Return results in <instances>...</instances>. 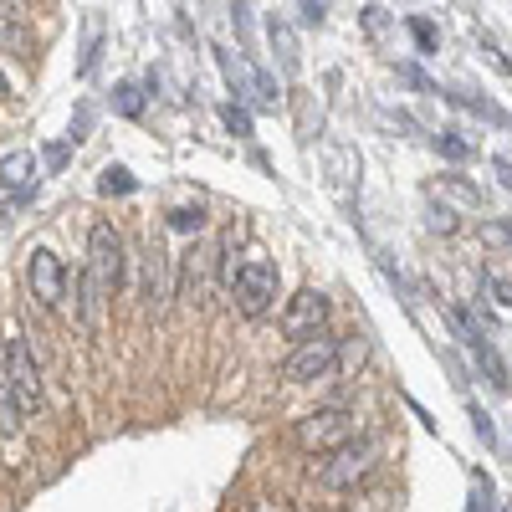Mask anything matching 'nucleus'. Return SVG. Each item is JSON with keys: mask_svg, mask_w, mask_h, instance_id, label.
Wrapping results in <instances>:
<instances>
[{"mask_svg": "<svg viewBox=\"0 0 512 512\" xmlns=\"http://www.w3.org/2000/svg\"><path fill=\"white\" fill-rule=\"evenodd\" d=\"M118 287H123V236L108 221H98L93 236H88V277L77 282V292H82V323L93 328L98 308L108 303Z\"/></svg>", "mask_w": 512, "mask_h": 512, "instance_id": "obj_1", "label": "nucleus"}, {"mask_svg": "<svg viewBox=\"0 0 512 512\" xmlns=\"http://www.w3.org/2000/svg\"><path fill=\"white\" fill-rule=\"evenodd\" d=\"M359 431V415L349 405H323L313 415H303L292 425V446L308 451V456H333L338 446H349Z\"/></svg>", "mask_w": 512, "mask_h": 512, "instance_id": "obj_2", "label": "nucleus"}, {"mask_svg": "<svg viewBox=\"0 0 512 512\" xmlns=\"http://www.w3.org/2000/svg\"><path fill=\"white\" fill-rule=\"evenodd\" d=\"M374 461H379V446L374 441H349V446H338L333 456H323L313 466V482H323L333 492H349L364 477H374Z\"/></svg>", "mask_w": 512, "mask_h": 512, "instance_id": "obj_3", "label": "nucleus"}, {"mask_svg": "<svg viewBox=\"0 0 512 512\" xmlns=\"http://www.w3.org/2000/svg\"><path fill=\"white\" fill-rule=\"evenodd\" d=\"M277 292H282V272L277 262H267V256H251V262L241 267L236 287H231V303L241 318H262L272 303H277Z\"/></svg>", "mask_w": 512, "mask_h": 512, "instance_id": "obj_4", "label": "nucleus"}, {"mask_svg": "<svg viewBox=\"0 0 512 512\" xmlns=\"http://www.w3.org/2000/svg\"><path fill=\"white\" fill-rule=\"evenodd\" d=\"M338 354H344V338H313V344H297L287 359H282V379L287 384H323V379H338Z\"/></svg>", "mask_w": 512, "mask_h": 512, "instance_id": "obj_5", "label": "nucleus"}, {"mask_svg": "<svg viewBox=\"0 0 512 512\" xmlns=\"http://www.w3.org/2000/svg\"><path fill=\"white\" fill-rule=\"evenodd\" d=\"M328 313H333L328 292L303 287V292H292V297H287V308H282V333L292 338V344H313V338L328 333Z\"/></svg>", "mask_w": 512, "mask_h": 512, "instance_id": "obj_6", "label": "nucleus"}, {"mask_svg": "<svg viewBox=\"0 0 512 512\" xmlns=\"http://www.w3.org/2000/svg\"><path fill=\"white\" fill-rule=\"evenodd\" d=\"M0 369H6V384H11L21 415H36L41 410V369H36V354H31L26 338H11V344H6V364H0Z\"/></svg>", "mask_w": 512, "mask_h": 512, "instance_id": "obj_7", "label": "nucleus"}, {"mask_svg": "<svg viewBox=\"0 0 512 512\" xmlns=\"http://www.w3.org/2000/svg\"><path fill=\"white\" fill-rule=\"evenodd\" d=\"M26 282H31V297L41 308H62V297H67V267H62V256L52 246H36L31 251V262H26Z\"/></svg>", "mask_w": 512, "mask_h": 512, "instance_id": "obj_8", "label": "nucleus"}, {"mask_svg": "<svg viewBox=\"0 0 512 512\" xmlns=\"http://www.w3.org/2000/svg\"><path fill=\"white\" fill-rule=\"evenodd\" d=\"M31 175H36V154H31V149H16V154L0 159V185H6V190L31 185Z\"/></svg>", "mask_w": 512, "mask_h": 512, "instance_id": "obj_9", "label": "nucleus"}, {"mask_svg": "<svg viewBox=\"0 0 512 512\" xmlns=\"http://www.w3.org/2000/svg\"><path fill=\"white\" fill-rule=\"evenodd\" d=\"M267 36H272V47H277V57H282V72L292 77V72H297V47H292V31H287V26L272 16V21H267Z\"/></svg>", "mask_w": 512, "mask_h": 512, "instance_id": "obj_10", "label": "nucleus"}, {"mask_svg": "<svg viewBox=\"0 0 512 512\" xmlns=\"http://www.w3.org/2000/svg\"><path fill=\"white\" fill-rule=\"evenodd\" d=\"M364 354H369V344L354 333V338H344V354H338V379H349L359 364H364Z\"/></svg>", "mask_w": 512, "mask_h": 512, "instance_id": "obj_11", "label": "nucleus"}, {"mask_svg": "<svg viewBox=\"0 0 512 512\" xmlns=\"http://www.w3.org/2000/svg\"><path fill=\"white\" fill-rule=\"evenodd\" d=\"M26 41H31V36H26V26H21L16 16H0V52H21Z\"/></svg>", "mask_w": 512, "mask_h": 512, "instance_id": "obj_12", "label": "nucleus"}, {"mask_svg": "<svg viewBox=\"0 0 512 512\" xmlns=\"http://www.w3.org/2000/svg\"><path fill=\"white\" fill-rule=\"evenodd\" d=\"M200 226H205L200 205H175V210H169V231H200Z\"/></svg>", "mask_w": 512, "mask_h": 512, "instance_id": "obj_13", "label": "nucleus"}, {"mask_svg": "<svg viewBox=\"0 0 512 512\" xmlns=\"http://www.w3.org/2000/svg\"><path fill=\"white\" fill-rule=\"evenodd\" d=\"M113 108H118L123 118H134V113L144 108V98H139V88H134V82H123V88H118V98H113Z\"/></svg>", "mask_w": 512, "mask_h": 512, "instance_id": "obj_14", "label": "nucleus"}, {"mask_svg": "<svg viewBox=\"0 0 512 512\" xmlns=\"http://www.w3.org/2000/svg\"><path fill=\"white\" fill-rule=\"evenodd\" d=\"M103 190H108V195H113V190H118V195L134 190V180H128V169H123V164H108V169H103Z\"/></svg>", "mask_w": 512, "mask_h": 512, "instance_id": "obj_15", "label": "nucleus"}, {"mask_svg": "<svg viewBox=\"0 0 512 512\" xmlns=\"http://www.w3.org/2000/svg\"><path fill=\"white\" fill-rule=\"evenodd\" d=\"M405 26H410V36L420 41V52H436V26H431V21H420V16H410Z\"/></svg>", "mask_w": 512, "mask_h": 512, "instance_id": "obj_16", "label": "nucleus"}, {"mask_svg": "<svg viewBox=\"0 0 512 512\" xmlns=\"http://www.w3.org/2000/svg\"><path fill=\"white\" fill-rule=\"evenodd\" d=\"M226 128L236 139H251V118H246V108H226Z\"/></svg>", "mask_w": 512, "mask_h": 512, "instance_id": "obj_17", "label": "nucleus"}, {"mask_svg": "<svg viewBox=\"0 0 512 512\" xmlns=\"http://www.w3.org/2000/svg\"><path fill=\"white\" fill-rule=\"evenodd\" d=\"M436 149H441L446 159H466V154H472V149H466V139H456V134H441Z\"/></svg>", "mask_w": 512, "mask_h": 512, "instance_id": "obj_18", "label": "nucleus"}, {"mask_svg": "<svg viewBox=\"0 0 512 512\" xmlns=\"http://www.w3.org/2000/svg\"><path fill=\"white\" fill-rule=\"evenodd\" d=\"M487 287L497 292V303H502V308H512V282H507V277H497V272H487Z\"/></svg>", "mask_w": 512, "mask_h": 512, "instance_id": "obj_19", "label": "nucleus"}, {"mask_svg": "<svg viewBox=\"0 0 512 512\" xmlns=\"http://www.w3.org/2000/svg\"><path fill=\"white\" fill-rule=\"evenodd\" d=\"M446 190H451V195H456V200H466V205H477V200H482V195H477V190H472V185H466V180H456V175H451V180H446Z\"/></svg>", "mask_w": 512, "mask_h": 512, "instance_id": "obj_20", "label": "nucleus"}, {"mask_svg": "<svg viewBox=\"0 0 512 512\" xmlns=\"http://www.w3.org/2000/svg\"><path fill=\"white\" fill-rule=\"evenodd\" d=\"M431 226H436V231H456V216L441 205V210H431Z\"/></svg>", "mask_w": 512, "mask_h": 512, "instance_id": "obj_21", "label": "nucleus"}, {"mask_svg": "<svg viewBox=\"0 0 512 512\" xmlns=\"http://www.w3.org/2000/svg\"><path fill=\"white\" fill-rule=\"evenodd\" d=\"M297 11H303L308 26H323V16H328V6H313V0H308V6H297Z\"/></svg>", "mask_w": 512, "mask_h": 512, "instance_id": "obj_22", "label": "nucleus"}, {"mask_svg": "<svg viewBox=\"0 0 512 512\" xmlns=\"http://www.w3.org/2000/svg\"><path fill=\"white\" fill-rule=\"evenodd\" d=\"M47 164L62 169V164H67V144H52V149H47Z\"/></svg>", "mask_w": 512, "mask_h": 512, "instance_id": "obj_23", "label": "nucleus"}, {"mask_svg": "<svg viewBox=\"0 0 512 512\" xmlns=\"http://www.w3.org/2000/svg\"><path fill=\"white\" fill-rule=\"evenodd\" d=\"M497 175H502V185L512 190V164H507V159H497Z\"/></svg>", "mask_w": 512, "mask_h": 512, "instance_id": "obj_24", "label": "nucleus"}, {"mask_svg": "<svg viewBox=\"0 0 512 512\" xmlns=\"http://www.w3.org/2000/svg\"><path fill=\"white\" fill-rule=\"evenodd\" d=\"M11 98V82H6V72H0V103H6Z\"/></svg>", "mask_w": 512, "mask_h": 512, "instance_id": "obj_25", "label": "nucleus"}, {"mask_svg": "<svg viewBox=\"0 0 512 512\" xmlns=\"http://www.w3.org/2000/svg\"><path fill=\"white\" fill-rule=\"evenodd\" d=\"M256 512H287V507H272V502H256Z\"/></svg>", "mask_w": 512, "mask_h": 512, "instance_id": "obj_26", "label": "nucleus"}, {"mask_svg": "<svg viewBox=\"0 0 512 512\" xmlns=\"http://www.w3.org/2000/svg\"><path fill=\"white\" fill-rule=\"evenodd\" d=\"M502 512H512V507H502Z\"/></svg>", "mask_w": 512, "mask_h": 512, "instance_id": "obj_27", "label": "nucleus"}]
</instances>
